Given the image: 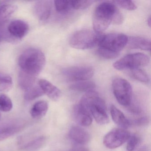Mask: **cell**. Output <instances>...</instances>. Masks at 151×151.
<instances>
[{
	"label": "cell",
	"instance_id": "obj_1",
	"mask_svg": "<svg viewBox=\"0 0 151 151\" xmlns=\"http://www.w3.org/2000/svg\"><path fill=\"white\" fill-rule=\"evenodd\" d=\"M46 58L39 49L31 48L23 52L18 59L20 72L37 78L45 68Z\"/></svg>",
	"mask_w": 151,
	"mask_h": 151
},
{
	"label": "cell",
	"instance_id": "obj_2",
	"mask_svg": "<svg viewBox=\"0 0 151 151\" xmlns=\"http://www.w3.org/2000/svg\"><path fill=\"white\" fill-rule=\"evenodd\" d=\"M128 38L126 35L119 33L103 35L98 45L97 54L104 59H115L127 45Z\"/></svg>",
	"mask_w": 151,
	"mask_h": 151
},
{
	"label": "cell",
	"instance_id": "obj_3",
	"mask_svg": "<svg viewBox=\"0 0 151 151\" xmlns=\"http://www.w3.org/2000/svg\"><path fill=\"white\" fill-rule=\"evenodd\" d=\"M79 104L90 112L99 124L103 125L108 123L109 118L106 103L98 93L94 91L86 93Z\"/></svg>",
	"mask_w": 151,
	"mask_h": 151
},
{
	"label": "cell",
	"instance_id": "obj_4",
	"mask_svg": "<svg viewBox=\"0 0 151 151\" xmlns=\"http://www.w3.org/2000/svg\"><path fill=\"white\" fill-rule=\"evenodd\" d=\"M118 10L112 2H104L99 5L94 10L93 17L94 31L101 33L106 30L113 23L115 15Z\"/></svg>",
	"mask_w": 151,
	"mask_h": 151
},
{
	"label": "cell",
	"instance_id": "obj_5",
	"mask_svg": "<svg viewBox=\"0 0 151 151\" xmlns=\"http://www.w3.org/2000/svg\"><path fill=\"white\" fill-rule=\"evenodd\" d=\"M95 31L83 29L74 33L70 38V45L73 48L88 49L98 46L102 36Z\"/></svg>",
	"mask_w": 151,
	"mask_h": 151
},
{
	"label": "cell",
	"instance_id": "obj_6",
	"mask_svg": "<svg viewBox=\"0 0 151 151\" xmlns=\"http://www.w3.org/2000/svg\"><path fill=\"white\" fill-rule=\"evenodd\" d=\"M149 57L142 53H136L125 55L114 63V68L118 70L139 68L149 63Z\"/></svg>",
	"mask_w": 151,
	"mask_h": 151
},
{
	"label": "cell",
	"instance_id": "obj_7",
	"mask_svg": "<svg viewBox=\"0 0 151 151\" xmlns=\"http://www.w3.org/2000/svg\"><path fill=\"white\" fill-rule=\"evenodd\" d=\"M113 93L119 104L128 106L131 104L132 89L130 84L124 79L116 78L112 83Z\"/></svg>",
	"mask_w": 151,
	"mask_h": 151
},
{
	"label": "cell",
	"instance_id": "obj_8",
	"mask_svg": "<svg viewBox=\"0 0 151 151\" xmlns=\"http://www.w3.org/2000/svg\"><path fill=\"white\" fill-rule=\"evenodd\" d=\"M130 136L129 132L124 129H114L105 135L103 144L107 148L115 149L127 141Z\"/></svg>",
	"mask_w": 151,
	"mask_h": 151
},
{
	"label": "cell",
	"instance_id": "obj_9",
	"mask_svg": "<svg viewBox=\"0 0 151 151\" xmlns=\"http://www.w3.org/2000/svg\"><path fill=\"white\" fill-rule=\"evenodd\" d=\"M63 75L70 81H86L92 77L93 70L88 66H76L69 67L62 70Z\"/></svg>",
	"mask_w": 151,
	"mask_h": 151
},
{
	"label": "cell",
	"instance_id": "obj_10",
	"mask_svg": "<svg viewBox=\"0 0 151 151\" xmlns=\"http://www.w3.org/2000/svg\"><path fill=\"white\" fill-rule=\"evenodd\" d=\"M29 30L28 24L20 20L12 21L7 27L9 34L11 37L17 40L22 39L25 37Z\"/></svg>",
	"mask_w": 151,
	"mask_h": 151
},
{
	"label": "cell",
	"instance_id": "obj_11",
	"mask_svg": "<svg viewBox=\"0 0 151 151\" xmlns=\"http://www.w3.org/2000/svg\"><path fill=\"white\" fill-rule=\"evenodd\" d=\"M73 114L75 120L80 125L87 127L91 124L93 121L91 115L79 103L74 107Z\"/></svg>",
	"mask_w": 151,
	"mask_h": 151
},
{
	"label": "cell",
	"instance_id": "obj_12",
	"mask_svg": "<svg viewBox=\"0 0 151 151\" xmlns=\"http://www.w3.org/2000/svg\"><path fill=\"white\" fill-rule=\"evenodd\" d=\"M52 2L49 1H37L34 6V11L37 18L41 22H45L50 17Z\"/></svg>",
	"mask_w": 151,
	"mask_h": 151
},
{
	"label": "cell",
	"instance_id": "obj_13",
	"mask_svg": "<svg viewBox=\"0 0 151 151\" xmlns=\"http://www.w3.org/2000/svg\"><path fill=\"white\" fill-rule=\"evenodd\" d=\"M39 85L44 94L54 101H57L61 96V92L59 88L45 79L39 80Z\"/></svg>",
	"mask_w": 151,
	"mask_h": 151
},
{
	"label": "cell",
	"instance_id": "obj_14",
	"mask_svg": "<svg viewBox=\"0 0 151 151\" xmlns=\"http://www.w3.org/2000/svg\"><path fill=\"white\" fill-rule=\"evenodd\" d=\"M70 139L80 145H85L90 141V135L85 130L78 126H73L68 133Z\"/></svg>",
	"mask_w": 151,
	"mask_h": 151
},
{
	"label": "cell",
	"instance_id": "obj_15",
	"mask_svg": "<svg viewBox=\"0 0 151 151\" xmlns=\"http://www.w3.org/2000/svg\"><path fill=\"white\" fill-rule=\"evenodd\" d=\"M110 113L114 122L121 129H128L131 125V122L125 116L123 113L114 105H111Z\"/></svg>",
	"mask_w": 151,
	"mask_h": 151
},
{
	"label": "cell",
	"instance_id": "obj_16",
	"mask_svg": "<svg viewBox=\"0 0 151 151\" xmlns=\"http://www.w3.org/2000/svg\"><path fill=\"white\" fill-rule=\"evenodd\" d=\"M128 47L131 49H139L150 51L151 41L149 40L139 37H132L128 38Z\"/></svg>",
	"mask_w": 151,
	"mask_h": 151
},
{
	"label": "cell",
	"instance_id": "obj_17",
	"mask_svg": "<svg viewBox=\"0 0 151 151\" xmlns=\"http://www.w3.org/2000/svg\"><path fill=\"white\" fill-rule=\"evenodd\" d=\"M48 109L47 102L45 101H40L34 104L31 109V115L34 119H40L45 115Z\"/></svg>",
	"mask_w": 151,
	"mask_h": 151
},
{
	"label": "cell",
	"instance_id": "obj_18",
	"mask_svg": "<svg viewBox=\"0 0 151 151\" xmlns=\"http://www.w3.org/2000/svg\"><path fill=\"white\" fill-rule=\"evenodd\" d=\"M96 85L92 81L86 80L78 81L70 85V89L76 91L87 93L93 91Z\"/></svg>",
	"mask_w": 151,
	"mask_h": 151
},
{
	"label": "cell",
	"instance_id": "obj_19",
	"mask_svg": "<svg viewBox=\"0 0 151 151\" xmlns=\"http://www.w3.org/2000/svg\"><path fill=\"white\" fill-rule=\"evenodd\" d=\"M17 9L18 7L13 4H6L0 6V25L5 24Z\"/></svg>",
	"mask_w": 151,
	"mask_h": 151
},
{
	"label": "cell",
	"instance_id": "obj_20",
	"mask_svg": "<svg viewBox=\"0 0 151 151\" xmlns=\"http://www.w3.org/2000/svg\"><path fill=\"white\" fill-rule=\"evenodd\" d=\"M46 140V137L44 136L39 137L24 145L21 149L23 151H37L44 146Z\"/></svg>",
	"mask_w": 151,
	"mask_h": 151
},
{
	"label": "cell",
	"instance_id": "obj_21",
	"mask_svg": "<svg viewBox=\"0 0 151 151\" xmlns=\"http://www.w3.org/2000/svg\"><path fill=\"white\" fill-rule=\"evenodd\" d=\"M21 125H11L0 128V141H3L22 130Z\"/></svg>",
	"mask_w": 151,
	"mask_h": 151
},
{
	"label": "cell",
	"instance_id": "obj_22",
	"mask_svg": "<svg viewBox=\"0 0 151 151\" xmlns=\"http://www.w3.org/2000/svg\"><path fill=\"white\" fill-rule=\"evenodd\" d=\"M13 86L12 78L7 74L0 72V92L9 91Z\"/></svg>",
	"mask_w": 151,
	"mask_h": 151
},
{
	"label": "cell",
	"instance_id": "obj_23",
	"mask_svg": "<svg viewBox=\"0 0 151 151\" xmlns=\"http://www.w3.org/2000/svg\"><path fill=\"white\" fill-rule=\"evenodd\" d=\"M44 94V93L40 86H33L31 88L25 91L24 99L27 101H31L43 96Z\"/></svg>",
	"mask_w": 151,
	"mask_h": 151
},
{
	"label": "cell",
	"instance_id": "obj_24",
	"mask_svg": "<svg viewBox=\"0 0 151 151\" xmlns=\"http://www.w3.org/2000/svg\"><path fill=\"white\" fill-rule=\"evenodd\" d=\"M130 74L133 78L142 83H147L150 81V78L147 73L141 69L132 70Z\"/></svg>",
	"mask_w": 151,
	"mask_h": 151
},
{
	"label": "cell",
	"instance_id": "obj_25",
	"mask_svg": "<svg viewBox=\"0 0 151 151\" xmlns=\"http://www.w3.org/2000/svg\"><path fill=\"white\" fill-rule=\"evenodd\" d=\"M55 6L56 11L60 14H65L72 9L71 1H55Z\"/></svg>",
	"mask_w": 151,
	"mask_h": 151
},
{
	"label": "cell",
	"instance_id": "obj_26",
	"mask_svg": "<svg viewBox=\"0 0 151 151\" xmlns=\"http://www.w3.org/2000/svg\"><path fill=\"white\" fill-rule=\"evenodd\" d=\"M13 104L11 99L5 94L0 95V110L4 112L11 111Z\"/></svg>",
	"mask_w": 151,
	"mask_h": 151
},
{
	"label": "cell",
	"instance_id": "obj_27",
	"mask_svg": "<svg viewBox=\"0 0 151 151\" xmlns=\"http://www.w3.org/2000/svg\"><path fill=\"white\" fill-rule=\"evenodd\" d=\"M93 0H82V1H71L72 9L77 10H83L91 6L94 2Z\"/></svg>",
	"mask_w": 151,
	"mask_h": 151
},
{
	"label": "cell",
	"instance_id": "obj_28",
	"mask_svg": "<svg viewBox=\"0 0 151 151\" xmlns=\"http://www.w3.org/2000/svg\"><path fill=\"white\" fill-rule=\"evenodd\" d=\"M114 4H116L122 8L126 10L132 11L137 9V7L134 2L131 1H126V0H118L114 1H113Z\"/></svg>",
	"mask_w": 151,
	"mask_h": 151
},
{
	"label": "cell",
	"instance_id": "obj_29",
	"mask_svg": "<svg viewBox=\"0 0 151 151\" xmlns=\"http://www.w3.org/2000/svg\"><path fill=\"white\" fill-rule=\"evenodd\" d=\"M127 141L128 142L126 145V149L128 151H133L136 149L139 144L140 138L137 135L133 134L130 136Z\"/></svg>",
	"mask_w": 151,
	"mask_h": 151
},
{
	"label": "cell",
	"instance_id": "obj_30",
	"mask_svg": "<svg viewBox=\"0 0 151 151\" xmlns=\"http://www.w3.org/2000/svg\"><path fill=\"white\" fill-rule=\"evenodd\" d=\"M133 123L136 126H140L146 125L148 123V118L146 117H141L139 119L135 120Z\"/></svg>",
	"mask_w": 151,
	"mask_h": 151
},
{
	"label": "cell",
	"instance_id": "obj_31",
	"mask_svg": "<svg viewBox=\"0 0 151 151\" xmlns=\"http://www.w3.org/2000/svg\"><path fill=\"white\" fill-rule=\"evenodd\" d=\"M69 151H89L86 148H83V147H75V148H72L71 150Z\"/></svg>",
	"mask_w": 151,
	"mask_h": 151
},
{
	"label": "cell",
	"instance_id": "obj_32",
	"mask_svg": "<svg viewBox=\"0 0 151 151\" xmlns=\"http://www.w3.org/2000/svg\"><path fill=\"white\" fill-rule=\"evenodd\" d=\"M147 24H148V26L149 27H151V17H149V18H148V20H147Z\"/></svg>",
	"mask_w": 151,
	"mask_h": 151
},
{
	"label": "cell",
	"instance_id": "obj_33",
	"mask_svg": "<svg viewBox=\"0 0 151 151\" xmlns=\"http://www.w3.org/2000/svg\"><path fill=\"white\" fill-rule=\"evenodd\" d=\"M139 151H146V150H145V149H144H144H141V150Z\"/></svg>",
	"mask_w": 151,
	"mask_h": 151
},
{
	"label": "cell",
	"instance_id": "obj_34",
	"mask_svg": "<svg viewBox=\"0 0 151 151\" xmlns=\"http://www.w3.org/2000/svg\"><path fill=\"white\" fill-rule=\"evenodd\" d=\"M1 114H0V119H1Z\"/></svg>",
	"mask_w": 151,
	"mask_h": 151
},
{
	"label": "cell",
	"instance_id": "obj_35",
	"mask_svg": "<svg viewBox=\"0 0 151 151\" xmlns=\"http://www.w3.org/2000/svg\"><path fill=\"white\" fill-rule=\"evenodd\" d=\"M0 40H1V36H0Z\"/></svg>",
	"mask_w": 151,
	"mask_h": 151
}]
</instances>
